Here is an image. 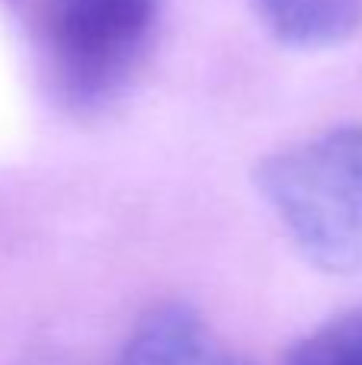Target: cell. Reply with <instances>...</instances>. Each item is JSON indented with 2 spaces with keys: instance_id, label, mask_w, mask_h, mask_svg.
Wrapping results in <instances>:
<instances>
[{
  "instance_id": "obj_1",
  "label": "cell",
  "mask_w": 362,
  "mask_h": 365,
  "mask_svg": "<svg viewBox=\"0 0 362 365\" xmlns=\"http://www.w3.org/2000/svg\"><path fill=\"white\" fill-rule=\"evenodd\" d=\"M257 189L308 263L362 272V125L269 154L257 167Z\"/></svg>"
},
{
  "instance_id": "obj_2",
  "label": "cell",
  "mask_w": 362,
  "mask_h": 365,
  "mask_svg": "<svg viewBox=\"0 0 362 365\" xmlns=\"http://www.w3.org/2000/svg\"><path fill=\"white\" fill-rule=\"evenodd\" d=\"M160 0H45V48L58 90L74 106H100L138 68Z\"/></svg>"
},
{
  "instance_id": "obj_3",
  "label": "cell",
  "mask_w": 362,
  "mask_h": 365,
  "mask_svg": "<svg viewBox=\"0 0 362 365\" xmlns=\"http://www.w3.org/2000/svg\"><path fill=\"white\" fill-rule=\"evenodd\" d=\"M113 365H250V359L231 349L196 308L164 302L135 324Z\"/></svg>"
},
{
  "instance_id": "obj_4",
  "label": "cell",
  "mask_w": 362,
  "mask_h": 365,
  "mask_svg": "<svg viewBox=\"0 0 362 365\" xmlns=\"http://www.w3.org/2000/svg\"><path fill=\"white\" fill-rule=\"evenodd\" d=\"M273 36L295 48H333L362 23V0H254Z\"/></svg>"
},
{
  "instance_id": "obj_5",
  "label": "cell",
  "mask_w": 362,
  "mask_h": 365,
  "mask_svg": "<svg viewBox=\"0 0 362 365\" xmlns=\"http://www.w3.org/2000/svg\"><path fill=\"white\" fill-rule=\"evenodd\" d=\"M286 365H362V304L301 336L289 349Z\"/></svg>"
}]
</instances>
